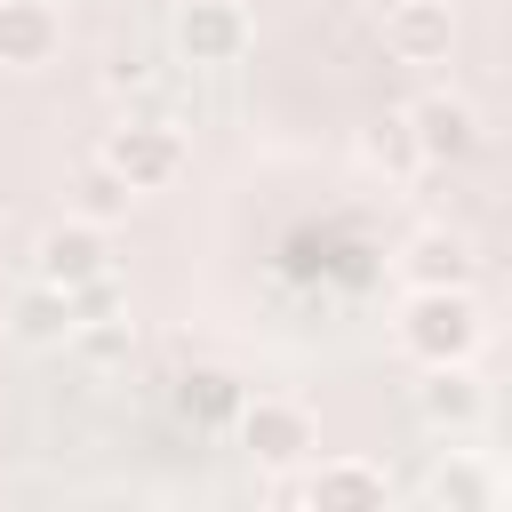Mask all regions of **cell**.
<instances>
[{
    "instance_id": "6da1fadb",
    "label": "cell",
    "mask_w": 512,
    "mask_h": 512,
    "mask_svg": "<svg viewBox=\"0 0 512 512\" xmlns=\"http://www.w3.org/2000/svg\"><path fill=\"white\" fill-rule=\"evenodd\" d=\"M392 336H400V352L416 368H440V360H472L480 336H488V320H480L472 288H408Z\"/></svg>"
},
{
    "instance_id": "7a4b0ae2",
    "label": "cell",
    "mask_w": 512,
    "mask_h": 512,
    "mask_svg": "<svg viewBox=\"0 0 512 512\" xmlns=\"http://www.w3.org/2000/svg\"><path fill=\"white\" fill-rule=\"evenodd\" d=\"M240 448H248L264 472H296V464H312V456H320V424H312V408H304V400L264 392V400H248V408H240Z\"/></svg>"
},
{
    "instance_id": "3957f363",
    "label": "cell",
    "mask_w": 512,
    "mask_h": 512,
    "mask_svg": "<svg viewBox=\"0 0 512 512\" xmlns=\"http://www.w3.org/2000/svg\"><path fill=\"white\" fill-rule=\"evenodd\" d=\"M32 272L40 280H56V288H88V280H104L112 272V224H96V216H56L40 240H32Z\"/></svg>"
},
{
    "instance_id": "277c9868",
    "label": "cell",
    "mask_w": 512,
    "mask_h": 512,
    "mask_svg": "<svg viewBox=\"0 0 512 512\" xmlns=\"http://www.w3.org/2000/svg\"><path fill=\"white\" fill-rule=\"evenodd\" d=\"M248 40H256V24H248L240 0H184L176 24H168V48H176L192 72H208V64H240Z\"/></svg>"
},
{
    "instance_id": "5b68a950",
    "label": "cell",
    "mask_w": 512,
    "mask_h": 512,
    "mask_svg": "<svg viewBox=\"0 0 512 512\" xmlns=\"http://www.w3.org/2000/svg\"><path fill=\"white\" fill-rule=\"evenodd\" d=\"M408 128H416L424 168H456V160L480 152V104L456 96V88H424V96L408 104Z\"/></svg>"
},
{
    "instance_id": "8992f818",
    "label": "cell",
    "mask_w": 512,
    "mask_h": 512,
    "mask_svg": "<svg viewBox=\"0 0 512 512\" xmlns=\"http://www.w3.org/2000/svg\"><path fill=\"white\" fill-rule=\"evenodd\" d=\"M104 160H112L136 192H160V184L184 176V128H168V120H120V128L104 136Z\"/></svg>"
},
{
    "instance_id": "52a82bcc",
    "label": "cell",
    "mask_w": 512,
    "mask_h": 512,
    "mask_svg": "<svg viewBox=\"0 0 512 512\" xmlns=\"http://www.w3.org/2000/svg\"><path fill=\"white\" fill-rule=\"evenodd\" d=\"M296 496H304L312 512H384V504H392V480H384V464H368V456H312L304 480H296Z\"/></svg>"
},
{
    "instance_id": "ba28073f",
    "label": "cell",
    "mask_w": 512,
    "mask_h": 512,
    "mask_svg": "<svg viewBox=\"0 0 512 512\" xmlns=\"http://www.w3.org/2000/svg\"><path fill=\"white\" fill-rule=\"evenodd\" d=\"M416 416H424V432H472L480 416H488V392H480V376H472V360H440V368H424L416 376Z\"/></svg>"
},
{
    "instance_id": "9c48e42d",
    "label": "cell",
    "mask_w": 512,
    "mask_h": 512,
    "mask_svg": "<svg viewBox=\"0 0 512 512\" xmlns=\"http://www.w3.org/2000/svg\"><path fill=\"white\" fill-rule=\"evenodd\" d=\"M64 48V8L56 0H0V72H40Z\"/></svg>"
},
{
    "instance_id": "30bf717a",
    "label": "cell",
    "mask_w": 512,
    "mask_h": 512,
    "mask_svg": "<svg viewBox=\"0 0 512 512\" xmlns=\"http://www.w3.org/2000/svg\"><path fill=\"white\" fill-rule=\"evenodd\" d=\"M384 48L400 64H440L456 48V8L448 0H392L384 8Z\"/></svg>"
},
{
    "instance_id": "8fae6325",
    "label": "cell",
    "mask_w": 512,
    "mask_h": 512,
    "mask_svg": "<svg viewBox=\"0 0 512 512\" xmlns=\"http://www.w3.org/2000/svg\"><path fill=\"white\" fill-rule=\"evenodd\" d=\"M400 280H408V288H472V240L448 232V224L408 232V248H400Z\"/></svg>"
},
{
    "instance_id": "7c38bea8",
    "label": "cell",
    "mask_w": 512,
    "mask_h": 512,
    "mask_svg": "<svg viewBox=\"0 0 512 512\" xmlns=\"http://www.w3.org/2000/svg\"><path fill=\"white\" fill-rule=\"evenodd\" d=\"M72 328H80L72 288H56V280L32 272V280L8 296V336H16V344H72Z\"/></svg>"
},
{
    "instance_id": "4fadbf2b",
    "label": "cell",
    "mask_w": 512,
    "mask_h": 512,
    "mask_svg": "<svg viewBox=\"0 0 512 512\" xmlns=\"http://www.w3.org/2000/svg\"><path fill=\"white\" fill-rule=\"evenodd\" d=\"M360 160H368V168H384V176H416V168H424L416 128H408V104H400V112H376V120L360 128Z\"/></svg>"
},
{
    "instance_id": "5bb4252c",
    "label": "cell",
    "mask_w": 512,
    "mask_h": 512,
    "mask_svg": "<svg viewBox=\"0 0 512 512\" xmlns=\"http://www.w3.org/2000/svg\"><path fill=\"white\" fill-rule=\"evenodd\" d=\"M424 504H440V512H480V504H496V472L472 464V456H448V464H432Z\"/></svg>"
},
{
    "instance_id": "9a60e30c",
    "label": "cell",
    "mask_w": 512,
    "mask_h": 512,
    "mask_svg": "<svg viewBox=\"0 0 512 512\" xmlns=\"http://www.w3.org/2000/svg\"><path fill=\"white\" fill-rule=\"evenodd\" d=\"M72 208H80V216H96V224H120V216L136 208V184H128V176L96 152V160L72 176Z\"/></svg>"
},
{
    "instance_id": "2e32d148",
    "label": "cell",
    "mask_w": 512,
    "mask_h": 512,
    "mask_svg": "<svg viewBox=\"0 0 512 512\" xmlns=\"http://www.w3.org/2000/svg\"><path fill=\"white\" fill-rule=\"evenodd\" d=\"M176 408H184V416H200V424H216V416H240L248 400H240V384H232L224 368H200V376H184Z\"/></svg>"
},
{
    "instance_id": "e0dca14e",
    "label": "cell",
    "mask_w": 512,
    "mask_h": 512,
    "mask_svg": "<svg viewBox=\"0 0 512 512\" xmlns=\"http://www.w3.org/2000/svg\"><path fill=\"white\" fill-rule=\"evenodd\" d=\"M72 344H80L88 360H120V352H128V312H104V320H80V328H72Z\"/></svg>"
},
{
    "instance_id": "ac0fdd59",
    "label": "cell",
    "mask_w": 512,
    "mask_h": 512,
    "mask_svg": "<svg viewBox=\"0 0 512 512\" xmlns=\"http://www.w3.org/2000/svg\"><path fill=\"white\" fill-rule=\"evenodd\" d=\"M72 304H80V320H104V312H120V288H112V272H104V280H88V288H72Z\"/></svg>"
}]
</instances>
